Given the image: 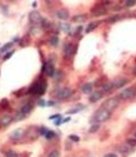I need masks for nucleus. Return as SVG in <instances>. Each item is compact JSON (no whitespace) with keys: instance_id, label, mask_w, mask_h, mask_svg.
Segmentation results:
<instances>
[{"instance_id":"b1692460","label":"nucleus","mask_w":136,"mask_h":157,"mask_svg":"<svg viewBox=\"0 0 136 157\" xmlns=\"http://www.w3.org/2000/svg\"><path fill=\"white\" fill-rule=\"evenodd\" d=\"M41 27L44 28V29H49L50 27H51V23H50L48 19H42V21H41Z\"/></svg>"},{"instance_id":"aec40b11","label":"nucleus","mask_w":136,"mask_h":157,"mask_svg":"<svg viewBox=\"0 0 136 157\" xmlns=\"http://www.w3.org/2000/svg\"><path fill=\"white\" fill-rule=\"evenodd\" d=\"M84 108H85V106H78V107H74V108H71V110L67 111V114H75V113L80 112V111L84 110Z\"/></svg>"},{"instance_id":"c9c22d12","label":"nucleus","mask_w":136,"mask_h":157,"mask_svg":"<svg viewBox=\"0 0 136 157\" xmlns=\"http://www.w3.org/2000/svg\"><path fill=\"white\" fill-rule=\"evenodd\" d=\"M69 138L71 139V141H74V142H79V141H80V138H79L78 136H75V135H71Z\"/></svg>"},{"instance_id":"473e14b6","label":"nucleus","mask_w":136,"mask_h":157,"mask_svg":"<svg viewBox=\"0 0 136 157\" xmlns=\"http://www.w3.org/2000/svg\"><path fill=\"white\" fill-rule=\"evenodd\" d=\"M24 117H25V114H24V113L18 112V113H16V116H15V119H16V121H20V119H23Z\"/></svg>"},{"instance_id":"f704fd0d","label":"nucleus","mask_w":136,"mask_h":157,"mask_svg":"<svg viewBox=\"0 0 136 157\" xmlns=\"http://www.w3.org/2000/svg\"><path fill=\"white\" fill-rule=\"evenodd\" d=\"M48 132H49V129L46 127H41L40 128V135H42V136H46Z\"/></svg>"},{"instance_id":"6ab92c4d","label":"nucleus","mask_w":136,"mask_h":157,"mask_svg":"<svg viewBox=\"0 0 136 157\" xmlns=\"http://www.w3.org/2000/svg\"><path fill=\"white\" fill-rule=\"evenodd\" d=\"M85 20H86V15H84V14L75 15L74 18H73V21H74V23H84Z\"/></svg>"},{"instance_id":"2f4dec72","label":"nucleus","mask_w":136,"mask_h":157,"mask_svg":"<svg viewBox=\"0 0 136 157\" xmlns=\"http://www.w3.org/2000/svg\"><path fill=\"white\" fill-rule=\"evenodd\" d=\"M59 156H60L59 151H57V150H53L51 152L49 153V156H48V157H59Z\"/></svg>"},{"instance_id":"5701e85b","label":"nucleus","mask_w":136,"mask_h":157,"mask_svg":"<svg viewBox=\"0 0 136 157\" xmlns=\"http://www.w3.org/2000/svg\"><path fill=\"white\" fill-rule=\"evenodd\" d=\"M13 44H14V43L10 42V43H6L5 45H3L2 48H0V53H5V52L8 51V49H10V48L13 47Z\"/></svg>"},{"instance_id":"4be33fe9","label":"nucleus","mask_w":136,"mask_h":157,"mask_svg":"<svg viewBox=\"0 0 136 157\" xmlns=\"http://www.w3.org/2000/svg\"><path fill=\"white\" fill-rule=\"evenodd\" d=\"M97 21H92V23H90L89 24V25H88V28H86V30H85V31H86V33H90L91 30H94L96 27H97Z\"/></svg>"},{"instance_id":"c85d7f7f","label":"nucleus","mask_w":136,"mask_h":157,"mask_svg":"<svg viewBox=\"0 0 136 157\" xmlns=\"http://www.w3.org/2000/svg\"><path fill=\"white\" fill-rule=\"evenodd\" d=\"M126 143L129 145L130 147H135V146H136V139H134V138H127V139H126Z\"/></svg>"},{"instance_id":"7ed1b4c3","label":"nucleus","mask_w":136,"mask_h":157,"mask_svg":"<svg viewBox=\"0 0 136 157\" xmlns=\"http://www.w3.org/2000/svg\"><path fill=\"white\" fill-rule=\"evenodd\" d=\"M119 102H120V98L119 97H111V98H109V100L105 101V103L103 104V108H105L109 112H113L119 106Z\"/></svg>"},{"instance_id":"4468645a","label":"nucleus","mask_w":136,"mask_h":157,"mask_svg":"<svg viewBox=\"0 0 136 157\" xmlns=\"http://www.w3.org/2000/svg\"><path fill=\"white\" fill-rule=\"evenodd\" d=\"M114 82H107V83H105L103 86V88H101V92L104 93H107V92H111V90L114 89Z\"/></svg>"},{"instance_id":"cd10ccee","label":"nucleus","mask_w":136,"mask_h":157,"mask_svg":"<svg viewBox=\"0 0 136 157\" xmlns=\"http://www.w3.org/2000/svg\"><path fill=\"white\" fill-rule=\"evenodd\" d=\"M60 29L64 30V31H69L70 30V25H69V24H66V23H61L60 24Z\"/></svg>"},{"instance_id":"9b49d317","label":"nucleus","mask_w":136,"mask_h":157,"mask_svg":"<svg viewBox=\"0 0 136 157\" xmlns=\"http://www.w3.org/2000/svg\"><path fill=\"white\" fill-rule=\"evenodd\" d=\"M101 97H103V92L101 90H95V92H92L90 94V102H97L99 100H101Z\"/></svg>"},{"instance_id":"7c9ffc66","label":"nucleus","mask_w":136,"mask_h":157,"mask_svg":"<svg viewBox=\"0 0 136 157\" xmlns=\"http://www.w3.org/2000/svg\"><path fill=\"white\" fill-rule=\"evenodd\" d=\"M55 136H56V133H55L54 131H49L48 133H46V136H45V137H46L48 139H51V138H54Z\"/></svg>"},{"instance_id":"f8f14e48","label":"nucleus","mask_w":136,"mask_h":157,"mask_svg":"<svg viewBox=\"0 0 136 157\" xmlns=\"http://www.w3.org/2000/svg\"><path fill=\"white\" fill-rule=\"evenodd\" d=\"M119 151H120L121 153H124V155H130L132 152V148L127 143H124L121 146H119Z\"/></svg>"},{"instance_id":"f3484780","label":"nucleus","mask_w":136,"mask_h":157,"mask_svg":"<svg viewBox=\"0 0 136 157\" xmlns=\"http://www.w3.org/2000/svg\"><path fill=\"white\" fill-rule=\"evenodd\" d=\"M31 111H32V104H31V103H25V104L21 107V110H20V112L24 113L25 116L29 114Z\"/></svg>"},{"instance_id":"20e7f679","label":"nucleus","mask_w":136,"mask_h":157,"mask_svg":"<svg viewBox=\"0 0 136 157\" xmlns=\"http://www.w3.org/2000/svg\"><path fill=\"white\" fill-rule=\"evenodd\" d=\"M135 96H136V88L129 87V88H125L124 90H121V93L119 94V98H121V100H129V98H132Z\"/></svg>"},{"instance_id":"9d476101","label":"nucleus","mask_w":136,"mask_h":157,"mask_svg":"<svg viewBox=\"0 0 136 157\" xmlns=\"http://www.w3.org/2000/svg\"><path fill=\"white\" fill-rule=\"evenodd\" d=\"M24 133H25V132H24L23 128H16V129H14L10 133V138L15 139V141H18V139H21L24 137Z\"/></svg>"},{"instance_id":"e433bc0d","label":"nucleus","mask_w":136,"mask_h":157,"mask_svg":"<svg viewBox=\"0 0 136 157\" xmlns=\"http://www.w3.org/2000/svg\"><path fill=\"white\" fill-rule=\"evenodd\" d=\"M61 123H64V119H63L61 117H60V118H57V119H55V125H56V126H60Z\"/></svg>"},{"instance_id":"79ce46f5","label":"nucleus","mask_w":136,"mask_h":157,"mask_svg":"<svg viewBox=\"0 0 136 157\" xmlns=\"http://www.w3.org/2000/svg\"><path fill=\"white\" fill-rule=\"evenodd\" d=\"M46 106L53 107V106H55V102H54V101H49V102H46Z\"/></svg>"},{"instance_id":"6e6552de","label":"nucleus","mask_w":136,"mask_h":157,"mask_svg":"<svg viewBox=\"0 0 136 157\" xmlns=\"http://www.w3.org/2000/svg\"><path fill=\"white\" fill-rule=\"evenodd\" d=\"M64 57L65 58H70L73 54H75V52H76V47L74 48L73 47V44L71 43H65V45H64Z\"/></svg>"},{"instance_id":"ea45409f","label":"nucleus","mask_w":136,"mask_h":157,"mask_svg":"<svg viewBox=\"0 0 136 157\" xmlns=\"http://www.w3.org/2000/svg\"><path fill=\"white\" fill-rule=\"evenodd\" d=\"M60 117H61L60 114H54V116H50L49 119H57V118H60Z\"/></svg>"},{"instance_id":"37998d69","label":"nucleus","mask_w":136,"mask_h":157,"mask_svg":"<svg viewBox=\"0 0 136 157\" xmlns=\"http://www.w3.org/2000/svg\"><path fill=\"white\" fill-rule=\"evenodd\" d=\"M70 121V117H66L65 119H64V122H69Z\"/></svg>"},{"instance_id":"c756f323","label":"nucleus","mask_w":136,"mask_h":157,"mask_svg":"<svg viewBox=\"0 0 136 157\" xmlns=\"http://www.w3.org/2000/svg\"><path fill=\"white\" fill-rule=\"evenodd\" d=\"M134 5H136V0H126L125 2V6H127V8H131Z\"/></svg>"},{"instance_id":"2eb2a0df","label":"nucleus","mask_w":136,"mask_h":157,"mask_svg":"<svg viewBox=\"0 0 136 157\" xmlns=\"http://www.w3.org/2000/svg\"><path fill=\"white\" fill-rule=\"evenodd\" d=\"M11 121H13L11 116H10V114H5V116H3V117H2V119H0V125L8 126L9 123H11Z\"/></svg>"},{"instance_id":"393cba45","label":"nucleus","mask_w":136,"mask_h":157,"mask_svg":"<svg viewBox=\"0 0 136 157\" xmlns=\"http://www.w3.org/2000/svg\"><path fill=\"white\" fill-rule=\"evenodd\" d=\"M49 42H50V44H51L53 47H56V45L59 44V38H57L56 35H54V37H51V38H50V40H49Z\"/></svg>"},{"instance_id":"ddd939ff","label":"nucleus","mask_w":136,"mask_h":157,"mask_svg":"<svg viewBox=\"0 0 136 157\" xmlns=\"http://www.w3.org/2000/svg\"><path fill=\"white\" fill-rule=\"evenodd\" d=\"M56 16L60 20H66L67 18H69V13H67V10H65V9H61V10L56 11Z\"/></svg>"},{"instance_id":"a19ab883","label":"nucleus","mask_w":136,"mask_h":157,"mask_svg":"<svg viewBox=\"0 0 136 157\" xmlns=\"http://www.w3.org/2000/svg\"><path fill=\"white\" fill-rule=\"evenodd\" d=\"M104 157H117V155L116 153H106Z\"/></svg>"},{"instance_id":"a878e982","label":"nucleus","mask_w":136,"mask_h":157,"mask_svg":"<svg viewBox=\"0 0 136 157\" xmlns=\"http://www.w3.org/2000/svg\"><path fill=\"white\" fill-rule=\"evenodd\" d=\"M99 128H100V123H95V125H92V126L90 127L89 132H90V133H94V132H96Z\"/></svg>"},{"instance_id":"4c0bfd02","label":"nucleus","mask_w":136,"mask_h":157,"mask_svg":"<svg viewBox=\"0 0 136 157\" xmlns=\"http://www.w3.org/2000/svg\"><path fill=\"white\" fill-rule=\"evenodd\" d=\"M38 104L41 106V107H45V106H46V102H45L44 100H39V101H38Z\"/></svg>"},{"instance_id":"72a5a7b5","label":"nucleus","mask_w":136,"mask_h":157,"mask_svg":"<svg viewBox=\"0 0 136 157\" xmlns=\"http://www.w3.org/2000/svg\"><path fill=\"white\" fill-rule=\"evenodd\" d=\"M14 54V51H10V52H6V54L4 55V61H8V59H9V58L11 57Z\"/></svg>"},{"instance_id":"a18cd8bd","label":"nucleus","mask_w":136,"mask_h":157,"mask_svg":"<svg viewBox=\"0 0 136 157\" xmlns=\"http://www.w3.org/2000/svg\"><path fill=\"white\" fill-rule=\"evenodd\" d=\"M135 137H136V132H135Z\"/></svg>"},{"instance_id":"1a4fd4ad","label":"nucleus","mask_w":136,"mask_h":157,"mask_svg":"<svg viewBox=\"0 0 136 157\" xmlns=\"http://www.w3.org/2000/svg\"><path fill=\"white\" fill-rule=\"evenodd\" d=\"M29 18H30V21L34 23V24H39V23L42 21V18H41L40 13L36 11V10H32V11L30 13V15H29Z\"/></svg>"},{"instance_id":"39448f33","label":"nucleus","mask_w":136,"mask_h":157,"mask_svg":"<svg viewBox=\"0 0 136 157\" xmlns=\"http://www.w3.org/2000/svg\"><path fill=\"white\" fill-rule=\"evenodd\" d=\"M42 72H44L48 77H54L55 76V68L51 62H46L42 65Z\"/></svg>"},{"instance_id":"dca6fc26","label":"nucleus","mask_w":136,"mask_h":157,"mask_svg":"<svg viewBox=\"0 0 136 157\" xmlns=\"http://www.w3.org/2000/svg\"><path fill=\"white\" fill-rule=\"evenodd\" d=\"M92 88H94V84L92 83H85L82 87H81V90H82V93H92Z\"/></svg>"},{"instance_id":"c03bdc74","label":"nucleus","mask_w":136,"mask_h":157,"mask_svg":"<svg viewBox=\"0 0 136 157\" xmlns=\"http://www.w3.org/2000/svg\"><path fill=\"white\" fill-rule=\"evenodd\" d=\"M132 74H134V76H136V67L134 68V70H132Z\"/></svg>"},{"instance_id":"a211bd4d","label":"nucleus","mask_w":136,"mask_h":157,"mask_svg":"<svg viewBox=\"0 0 136 157\" xmlns=\"http://www.w3.org/2000/svg\"><path fill=\"white\" fill-rule=\"evenodd\" d=\"M126 83H127V79L126 78H119V79L114 80V87L115 88H120V87H124Z\"/></svg>"},{"instance_id":"f03ea898","label":"nucleus","mask_w":136,"mask_h":157,"mask_svg":"<svg viewBox=\"0 0 136 157\" xmlns=\"http://www.w3.org/2000/svg\"><path fill=\"white\" fill-rule=\"evenodd\" d=\"M110 117H111V112H109V111H106L105 108H103V107H101V108H99V110L95 112L92 119H94L95 122H97V123H103V122L107 121Z\"/></svg>"},{"instance_id":"58836bf2","label":"nucleus","mask_w":136,"mask_h":157,"mask_svg":"<svg viewBox=\"0 0 136 157\" xmlns=\"http://www.w3.org/2000/svg\"><path fill=\"white\" fill-rule=\"evenodd\" d=\"M0 106L3 107V108H5V107H8V100H3L2 103H0Z\"/></svg>"},{"instance_id":"f257e3e1","label":"nucleus","mask_w":136,"mask_h":157,"mask_svg":"<svg viewBox=\"0 0 136 157\" xmlns=\"http://www.w3.org/2000/svg\"><path fill=\"white\" fill-rule=\"evenodd\" d=\"M46 88H48V84L45 80H39V82H35L29 89V93L32 94V96H41L46 92Z\"/></svg>"},{"instance_id":"0eeeda50","label":"nucleus","mask_w":136,"mask_h":157,"mask_svg":"<svg viewBox=\"0 0 136 157\" xmlns=\"http://www.w3.org/2000/svg\"><path fill=\"white\" fill-rule=\"evenodd\" d=\"M71 94H73V90H71L70 88H67V87L61 88L60 90H59V93H56V96H57L59 100H66V98L71 97Z\"/></svg>"},{"instance_id":"412c9836","label":"nucleus","mask_w":136,"mask_h":157,"mask_svg":"<svg viewBox=\"0 0 136 157\" xmlns=\"http://www.w3.org/2000/svg\"><path fill=\"white\" fill-rule=\"evenodd\" d=\"M121 19V15H113V16H110V18L106 19L107 23H115V21H119Z\"/></svg>"},{"instance_id":"423d86ee","label":"nucleus","mask_w":136,"mask_h":157,"mask_svg":"<svg viewBox=\"0 0 136 157\" xmlns=\"http://www.w3.org/2000/svg\"><path fill=\"white\" fill-rule=\"evenodd\" d=\"M105 13H106V8L104 6V4H103V5L97 4V5H95V6L91 9V14L94 15V16H101V15H104Z\"/></svg>"},{"instance_id":"bb28decb","label":"nucleus","mask_w":136,"mask_h":157,"mask_svg":"<svg viewBox=\"0 0 136 157\" xmlns=\"http://www.w3.org/2000/svg\"><path fill=\"white\" fill-rule=\"evenodd\" d=\"M5 156H6V157H19L18 153H16L15 151H11V150H8V151L5 152Z\"/></svg>"}]
</instances>
